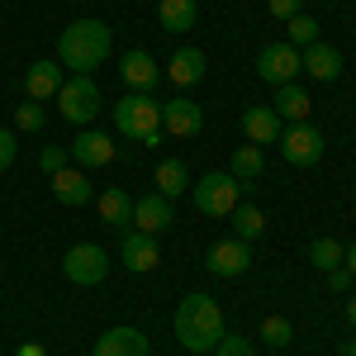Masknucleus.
Here are the masks:
<instances>
[{"label": "nucleus", "instance_id": "f257e3e1", "mask_svg": "<svg viewBox=\"0 0 356 356\" xmlns=\"http://www.w3.org/2000/svg\"><path fill=\"white\" fill-rule=\"evenodd\" d=\"M223 309L209 295H186L181 309H176V342L186 347V352H214L223 337Z\"/></svg>", "mask_w": 356, "mask_h": 356}, {"label": "nucleus", "instance_id": "f03ea898", "mask_svg": "<svg viewBox=\"0 0 356 356\" xmlns=\"http://www.w3.org/2000/svg\"><path fill=\"white\" fill-rule=\"evenodd\" d=\"M105 57H110V29L100 24V19H76V24L62 29V38H57V62L72 67L76 76H86L90 67H100Z\"/></svg>", "mask_w": 356, "mask_h": 356}, {"label": "nucleus", "instance_id": "7ed1b4c3", "mask_svg": "<svg viewBox=\"0 0 356 356\" xmlns=\"http://www.w3.org/2000/svg\"><path fill=\"white\" fill-rule=\"evenodd\" d=\"M114 129L138 143H157L162 138V105L152 100V90H134L114 105Z\"/></svg>", "mask_w": 356, "mask_h": 356}, {"label": "nucleus", "instance_id": "20e7f679", "mask_svg": "<svg viewBox=\"0 0 356 356\" xmlns=\"http://www.w3.org/2000/svg\"><path fill=\"white\" fill-rule=\"evenodd\" d=\"M195 209L200 214H214V219H228L238 204H243V186L228 176V171H209V176H200L195 181Z\"/></svg>", "mask_w": 356, "mask_h": 356}, {"label": "nucleus", "instance_id": "39448f33", "mask_svg": "<svg viewBox=\"0 0 356 356\" xmlns=\"http://www.w3.org/2000/svg\"><path fill=\"white\" fill-rule=\"evenodd\" d=\"M62 271L72 285H100L110 275V252L100 243H76L67 257H62Z\"/></svg>", "mask_w": 356, "mask_h": 356}, {"label": "nucleus", "instance_id": "423d86ee", "mask_svg": "<svg viewBox=\"0 0 356 356\" xmlns=\"http://www.w3.org/2000/svg\"><path fill=\"white\" fill-rule=\"evenodd\" d=\"M57 110H62L67 124H90V119L100 114V86L90 81V76L62 81V90H57Z\"/></svg>", "mask_w": 356, "mask_h": 356}, {"label": "nucleus", "instance_id": "0eeeda50", "mask_svg": "<svg viewBox=\"0 0 356 356\" xmlns=\"http://www.w3.org/2000/svg\"><path fill=\"white\" fill-rule=\"evenodd\" d=\"M257 76L271 86H290L300 76V48L295 43H266L257 53Z\"/></svg>", "mask_w": 356, "mask_h": 356}, {"label": "nucleus", "instance_id": "6e6552de", "mask_svg": "<svg viewBox=\"0 0 356 356\" xmlns=\"http://www.w3.org/2000/svg\"><path fill=\"white\" fill-rule=\"evenodd\" d=\"M280 152H285V162H295V166H314L323 157V134L314 124H295V129L280 134Z\"/></svg>", "mask_w": 356, "mask_h": 356}, {"label": "nucleus", "instance_id": "1a4fd4ad", "mask_svg": "<svg viewBox=\"0 0 356 356\" xmlns=\"http://www.w3.org/2000/svg\"><path fill=\"white\" fill-rule=\"evenodd\" d=\"M171 223H176V209H171V200H166V195H143V200H134V228L138 233H152V238H157V233H166V228H171Z\"/></svg>", "mask_w": 356, "mask_h": 356}, {"label": "nucleus", "instance_id": "9d476101", "mask_svg": "<svg viewBox=\"0 0 356 356\" xmlns=\"http://www.w3.org/2000/svg\"><path fill=\"white\" fill-rule=\"evenodd\" d=\"M119 261L129 266V271H157V261H162V252H157V238L152 233H138V228H129L124 233V243H119Z\"/></svg>", "mask_w": 356, "mask_h": 356}, {"label": "nucleus", "instance_id": "9b49d317", "mask_svg": "<svg viewBox=\"0 0 356 356\" xmlns=\"http://www.w3.org/2000/svg\"><path fill=\"white\" fill-rule=\"evenodd\" d=\"M204 266H209L214 275H243L247 266H252V243H243V238H223V243L209 247Z\"/></svg>", "mask_w": 356, "mask_h": 356}, {"label": "nucleus", "instance_id": "f8f14e48", "mask_svg": "<svg viewBox=\"0 0 356 356\" xmlns=\"http://www.w3.org/2000/svg\"><path fill=\"white\" fill-rule=\"evenodd\" d=\"M162 129L176 134V138H195L200 129H204V110H200L195 100H186V95H176V100L162 105Z\"/></svg>", "mask_w": 356, "mask_h": 356}, {"label": "nucleus", "instance_id": "ddd939ff", "mask_svg": "<svg viewBox=\"0 0 356 356\" xmlns=\"http://www.w3.org/2000/svg\"><path fill=\"white\" fill-rule=\"evenodd\" d=\"M76 166H86V171H95V166H110L114 162V138L110 134H95V129H86V134H76V143H72V152H67Z\"/></svg>", "mask_w": 356, "mask_h": 356}, {"label": "nucleus", "instance_id": "4468645a", "mask_svg": "<svg viewBox=\"0 0 356 356\" xmlns=\"http://www.w3.org/2000/svg\"><path fill=\"white\" fill-rule=\"evenodd\" d=\"M300 72H309L314 81H337L342 76V53L328 43H309L300 53Z\"/></svg>", "mask_w": 356, "mask_h": 356}, {"label": "nucleus", "instance_id": "2eb2a0df", "mask_svg": "<svg viewBox=\"0 0 356 356\" xmlns=\"http://www.w3.org/2000/svg\"><path fill=\"white\" fill-rule=\"evenodd\" d=\"M53 195H57V204H72V209H81V204L95 200L90 181L81 176V166H62V171L53 176Z\"/></svg>", "mask_w": 356, "mask_h": 356}, {"label": "nucleus", "instance_id": "dca6fc26", "mask_svg": "<svg viewBox=\"0 0 356 356\" xmlns=\"http://www.w3.org/2000/svg\"><path fill=\"white\" fill-rule=\"evenodd\" d=\"M95 356H147V337L138 328H110L95 337Z\"/></svg>", "mask_w": 356, "mask_h": 356}, {"label": "nucleus", "instance_id": "f3484780", "mask_svg": "<svg viewBox=\"0 0 356 356\" xmlns=\"http://www.w3.org/2000/svg\"><path fill=\"white\" fill-rule=\"evenodd\" d=\"M119 76L134 86V90H152L157 86V62H152V53H143V48H134V53H124L119 57Z\"/></svg>", "mask_w": 356, "mask_h": 356}, {"label": "nucleus", "instance_id": "a211bd4d", "mask_svg": "<svg viewBox=\"0 0 356 356\" xmlns=\"http://www.w3.org/2000/svg\"><path fill=\"white\" fill-rule=\"evenodd\" d=\"M24 90H29V100H48V95H57L62 90V62H33L24 72Z\"/></svg>", "mask_w": 356, "mask_h": 356}, {"label": "nucleus", "instance_id": "6ab92c4d", "mask_svg": "<svg viewBox=\"0 0 356 356\" xmlns=\"http://www.w3.org/2000/svg\"><path fill=\"white\" fill-rule=\"evenodd\" d=\"M243 134L252 138V143H280V114L271 110V105H252V110L243 114Z\"/></svg>", "mask_w": 356, "mask_h": 356}, {"label": "nucleus", "instance_id": "aec40b11", "mask_svg": "<svg viewBox=\"0 0 356 356\" xmlns=\"http://www.w3.org/2000/svg\"><path fill=\"white\" fill-rule=\"evenodd\" d=\"M166 76L176 86H195L200 76H204V53L200 48H176L171 53V67H166Z\"/></svg>", "mask_w": 356, "mask_h": 356}, {"label": "nucleus", "instance_id": "412c9836", "mask_svg": "<svg viewBox=\"0 0 356 356\" xmlns=\"http://www.w3.org/2000/svg\"><path fill=\"white\" fill-rule=\"evenodd\" d=\"M157 19H162V29H171V33H186V29H195V19H200V5H195V0H162V5H157Z\"/></svg>", "mask_w": 356, "mask_h": 356}, {"label": "nucleus", "instance_id": "4be33fe9", "mask_svg": "<svg viewBox=\"0 0 356 356\" xmlns=\"http://www.w3.org/2000/svg\"><path fill=\"white\" fill-rule=\"evenodd\" d=\"M261 171H266V162H261V147H257V143L238 147V152H233V162H228V176H233L238 186H252Z\"/></svg>", "mask_w": 356, "mask_h": 356}, {"label": "nucleus", "instance_id": "5701e85b", "mask_svg": "<svg viewBox=\"0 0 356 356\" xmlns=\"http://www.w3.org/2000/svg\"><path fill=\"white\" fill-rule=\"evenodd\" d=\"M309 105H314V100H309L295 81H290V86H275V114H280V119L304 124V119H309Z\"/></svg>", "mask_w": 356, "mask_h": 356}, {"label": "nucleus", "instance_id": "b1692460", "mask_svg": "<svg viewBox=\"0 0 356 356\" xmlns=\"http://www.w3.org/2000/svg\"><path fill=\"white\" fill-rule=\"evenodd\" d=\"M152 181H157V195H166V200L181 195V191H191V171H186V162H176V157H166Z\"/></svg>", "mask_w": 356, "mask_h": 356}, {"label": "nucleus", "instance_id": "393cba45", "mask_svg": "<svg viewBox=\"0 0 356 356\" xmlns=\"http://www.w3.org/2000/svg\"><path fill=\"white\" fill-rule=\"evenodd\" d=\"M100 219L110 223V228H129L134 223V200L124 191H105L100 195Z\"/></svg>", "mask_w": 356, "mask_h": 356}, {"label": "nucleus", "instance_id": "a878e982", "mask_svg": "<svg viewBox=\"0 0 356 356\" xmlns=\"http://www.w3.org/2000/svg\"><path fill=\"white\" fill-rule=\"evenodd\" d=\"M228 219H233V238H243V243H252V238L266 233V214H261L257 204H238Z\"/></svg>", "mask_w": 356, "mask_h": 356}, {"label": "nucleus", "instance_id": "bb28decb", "mask_svg": "<svg viewBox=\"0 0 356 356\" xmlns=\"http://www.w3.org/2000/svg\"><path fill=\"white\" fill-rule=\"evenodd\" d=\"M342 252H347L342 243H332V238H318V243H309V252H304V257H309L318 271H337V266H342Z\"/></svg>", "mask_w": 356, "mask_h": 356}, {"label": "nucleus", "instance_id": "cd10ccee", "mask_svg": "<svg viewBox=\"0 0 356 356\" xmlns=\"http://www.w3.org/2000/svg\"><path fill=\"white\" fill-rule=\"evenodd\" d=\"M285 29H290V43L295 48H309V43H318V19L314 15H295V19H285Z\"/></svg>", "mask_w": 356, "mask_h": 356}, {"label": "nucleus", "instance_id": "c85d7f7f", "mask_svg": "<svg viewBox=\"0 0 356 356\" xmlns=\"http://www.w3.org/2000/svg\"><path fill=\"white\" fill-rule=\"evenodd\" d=\"M290 337H295L290 318H280V314L261 318V342H266V347H290Z\"/></svg>", "mask_w": 356, "mask_h": 356}, {"label": "nucleus", "instance_id": "c756f323", "mask_svg": "<svg viewBox=\"0 0 356 356\" xmlns=\"http://www.w3.org/2000/svg\"><path fill=\"white\" fill-rule=\"evenodd\" d=\"M43 119H48V114H43V105H38V100H29V105H19V110H15V124H19L24 134H38V129H43Z\"/></svg>", "mask_w": 356, "mask_h": 356}, {"label": "nucleus", "instance_id": "7c9ffc66", "mask_svg": "<svg viewBox=\"0 0 356 356\" xmlns=\"http://www.w3.org/2000/svg\"><path fill=\"white\" fill-rule=\"evenodd\" d=\"M214 356H257V352H252V342H247V337H233V332H223L219 347H214Z\"/></svg>", "mask_w": 356, "mask_h": 356}, {"label": "nucleus", "instance_id": "2f4dec72", "mask_svg": "<svg viewBox=\"0 0 356 356\" xmlns=\"http://www.w3.org/2000/svg\"><path fill=\"white\" fill-rule=\"evenodd\" d=\"M38 162H43V171H48V176H57V171L72 162V157H67V147H43V157H38Z\"/></svg>", "mask_w": 356, "mask_h": 356}, {"label": "nucleus", "instance_id": "473e14b6", "mask_svg": "<svg viewBox=\"0 0 356 356\" xmlns=\"http://www.w3.org/2000/svg\"><path fill=\"white\" fill-rule=\"evenodd\" d=\"M328 285H332V295H352L356 275L347 271V266H337V271H328Z\"/></svg>", "mask_w": 356, "mask_h": 356}, {"label": "nucleus", "instance_id": "72a5a7b5", "mask_svg": "<svg viewBox=\"0 0 356 356\" xmlns=\"http://www.w3.org/2000/svg\"><path fill=\"white\" fill-rule=\"evenodd\" d=\"M15 152H19V143H15V134L10 129H0V171L15 162Z\"/></svg>", "mask_w": 356, "mask_h": 356}, {"label": "nucleus", "instance_id": "f704fd0d", "mask_svg": "<svg viewBox=\"0 0 356 356\" xmlns=\"http://www.w3.org/2000/svg\"><path fill=\"white\" fill-rule=\"evenodd\" d=\"M266 10H271L275 19H295L300 15V0H266Z\"/></svg>", "mask_w": 356, "mask_h": 356}, {"label": "nucleus", "instance_id": "c9c22d12", "mask_svg": "<svg viewBox=\"0 0 356 356\" xmlns=\"http://www.w3.org/2000/svg\"><path fill=\"white\" fill-rule=\"evenodd\" d=\"M15 356H48V352H43L38 342H19V352H15Z\"/></svg>", "mask_w": 356, "mask_h": 356}, {"label": "nucleus", "instance_id": "e433bc0d", "mask_svg": "<svg viewBox=\"0 0 356 356\" xmlns=\"http://www.w3.org/2000/svg\"><path fill=\"white\" fill-rule=\"evenodd\" d=\"M342 266H347V271H352V275H356V243H352V247H347V252H342Z\"/></svg>", "mask_w": 356, "mask_h": 356}, {"label": "nucleus", "instance_id": "4c0bfd02", "mask_svg": "<svg viewBox=\"0 0 356 356\" xmlns=\"http://www.w3.org/2000/svg\"><path fill=\"white\" fill-rule=\"evenodd\" d=\"M347 323L356 328V290H352V300H347Z\"/></svg>", "mask_w": 356, "mask_h": 356}, {"label": "nucleus", "instance_id": "58836bf2", "mask_svg": "<svg viewBox=\"0 0 356 356\" xmlns=\"http://www.w3.org/2000/svg\"><path fill=\"white\" fill-rule=\"evenodd\" d=\"M342 352H347V356H356V332H352V342H347V347H342Z\"/></svg>", "mask_w": 356, "mask_h": 356}]
</instances>
